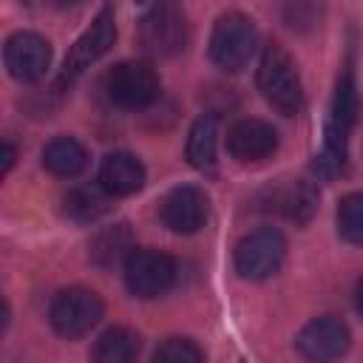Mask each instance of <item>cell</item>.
<instances>
[{"label":"cell","mask_w":363,"mask_h":363,"mask_svg":"<svg viewBox=\"0 0 363 363\" xmlns=\"http://www.w3.org/2000/svg\"><path fill=\"white\" fill-rule=\"evenodd\" d=\"M286 255V241L278 230L261 227L235 244V272L247 281L269 278Z\"/></svg>","instance_id":"cell-5"},{"label":"cell","mask_w":363,"mask_h":363,"mask_svg":"<svg viewBox=\"0 0 363 363\" xmlns=\"http://www.w3.org/2000/svg\"><path fill=\"white\" fill-rule=\"evenodd\" d=\"M105 94L116 108L139 111L159 94V77L147 62H119L105 77Z\"/></svg>","instance_id":"cell-7"},{"label":"cell","mask_w":363,"mask_h":363,"mask_svg":"<svg viewBox=\"0 0 363 363\" xmlns=\"http://www.w3.org/2000/svg\"><path fill=\"white\" fill-rule=\"evenodd\" d=\"M201 349L190 337H167L153 352L150 363H201Z\"/></svg>","instance_id":"cell-22"},{"label":"cell","mask_w":363,"mask_h":363,"mask_svg":"<svg viewBox=\"0 0 363 363\" xmlns=\"http://www.w3.org/2000/svg\"><path fill=\"white\" fill-rule=\"evenodd\" d=\"M108 199L111 193L102 184H77L65 193V216L74 221H96L99 216L108 213Z\"/></svg>","instance_id":"cell-18"},{"label":"cell","mask_w":363,"mask_h":363,"mask_svg":"<svg viewBox=\"0 0 363 363\" xmlns=\"http://www.w3.org/2000/svg\"><path fill=\"white\" fill-rule=\"evenodd\" d=\"M258 43L255 26L241 11H227L216 20L213 37H210V57L224 71H238L247 65Z\"/></svg>","instance_id":"cell-2"},{"label":"cell","mask_w":363,"mask_h":363,"mask_svg":"<svg viewBox=\"0 0 363 363\" xmlns=\"http://www.w3.org/2000/svg\"><path fill=\"white\" fill-rule=\"evenodd\" d=\"M11 164H14V145L11 142H3V167H0V173H9Z\"/></svg>","instance_id":"cell-23"},{"label":"cell","mask_w":363,"mask_h":363,"mask_svg":"<svg viewBox=\"0 0 363 363\" xmlns=\"http://www.w3.org/2000/svg\"><path fill=\"white\" fill-rule=\"evenodd\" d=\"M354 111H357L354 74H352V68H346L335 85V96H332V108H329V125H326V147L320 156V164L329 170L340 167L346 159V139H349V130L354 125Z\"/></svg>","instance_id":"cell-4"},{"label":"cell","mask_w":363,"mask_h":363,"mask_svg":"<svg viewBox=\"0 0 363 363\" xmlns=\"http://www.w3.org/2000/svg\"><path fill=\"white\" fill-rule=\"evenodd\" d=\"M116 40V23H113V11L102 9L91 26L77 37V43L71 45V51L65 54L62 71H60V82H74L91 62H96Z\"/></svg>","instance_id":"cell-10"},{"label":"cell","mask_w":363,"mask_h":363,"mask_svg":"<svg viewBox=\"0 0 363 363\" xmlns=\"http://www.w3.org/2000/svg\"><path fill=\"white\" fill-rule=\"evenodd\" d=\"M136 357H139V335L128 326L105 329L91 349V363H136Z\"/></svg>","instance_id":"cell-16"},{"label":"cell","mask_w":363,"mask_h":363,"mask_svg":"<svg viewBox=\"0 0 363 363\" xmlns=\"http://www.w3.org/2000/svg\"><path fill=\"white\" fill-rule=\"evenodd\" d=\"M176 281V261L159 250H133L125 261V286L136 298H159Z\"/></svg>","instance_id":"cell-8"},{"label":"cell","mask_w":363,"mask_h":363,"mask_svg":"<svg viewBox=\"0 0 363 363\" xmlns=\"http://www.w3.org/2000/svg\"><path fill=\"white\" fill-rule=\"evenodd\" d=\"M349 343H352L349 326L332 315L309 320L295 337L298 354L309 363H332L349 352Z\"/></svg>","instance_id":"cell-9"},{"label":"cell","mask_w":363,"mask_h":363,"mask_svg":"<svg viewBox=\"0 0 363 363\" xmlns=\"http://www.w3.org/2000/svg\"><path fill=\"white\" fill-rule=\"evenodd\" d=\"M207 216H210L207 193L196 184H179L162 199V221L173 233L190 235L204 227Z\"/></svg>","instance_id":"cell-12"},{"label":"cell","mask_w":363,"mask_h":363,"mask_svg":"<svg viewBox=\"0 0 363 363\" xmlns=\"http://www.w3.org/2000/svg\"><path fill=\"white\" fill-rule=\"evenodd\" d=\"M48 318H51V326L62 337H82L85 332H91L99 323L102 301H99V295L94 289L68 286V289L57 292V298L51 301Z\"/></svg>","instance_id":"cell-6"},{"label":"cell","mask_w":363,"mask_h":363,"mask_svg":"<svg viewBox=\"0 0 363 363\" xmlns=\"http://www.w3.org/2000/svg\"><path fill=\"white\" fill-rule=\"evenodd\" d=\"M216 150H218V122H216V116L204 113L193 122L184 153H187V162L196 170L213 173L216 170Z\"/></svg>","instance_id":"cell-15"},{"label":"cell","mask_w":363,"mask_h":363,"mask_svg":"<svg viewBox=\"0 0 363 363\" xmlns=\"http://www.w3.org/2000/svg\"><path fill=\"white\" fill-rule=\"evenodd\" d=\"M136 247H130V233H128V224H116L111 230H102L94 244H91V258L99 264V267H113L119 261H128V255L133 252Z\"/></svg>","instance_id":"cell-19"},{"label":"cell","mask_w":363,"mask_h":363,"mask_svg":"<svg viewBox=\"0 0 363 363\" xmlns=\"http://www.w3.org/2000/svg\"><path fill=\"white\" fill-rule=\"evenodd\" d=\"M139 45L150 57H173L187 45V17L173 3H159L139 20Z\"/></svg>","instance_id":"cell-3"},{"label":"cell","mask_w":363,"mask_h":363,"mask_svg":"<svg viewBox=\"0 0 363 363\" xmlns=\"http://www.w3.org/2000/svg\"><path fill=\"white\" fill-rule=\"evenodd\" d=\"M258 88L264 99L284 116H295L303 108V88L289 51L278 43H269L258 62Z\"/></svg>","instance_id":"cell-1"},{"label":"cell","mask_w":363,"mask_h":363,"mask_svg":"<svg viewBox=\"0 0 363 363\" xmlns=\"http://www.w3.org/2000/svg\"><path fill=\"white\" fill-rule=\"evenodd\" d=\"M337 233L349 244H363V193H349L337 204Z\"/></svg>","instance_id":"cell-21"},{"label":"cell","mask_w":363,"mask_h":363,"mask_svg":"<svg viewBox=\"0 0 363 363\" xmlns=\"http://www.w3.org/2000/svg\"><path fill=\"white\" fill-rule=\"evenodd\" d=\"M43 164L45 170H51L54 176H62V179H71L77 173L85 170L88 164V153L85 147L74 139V136H54L45 150H43Z\"/></svg>","instance_id":"cell-17"},{"label":"cell","mask_w":363,"mask_h":363,"mask_svg":"<svg viewBox=\"0 0 363 363\" xmlns=\"http://www.w3.org/2000/svg\"><path fill=\"white\" fill-rule=\"evenodd\" d=\"M315 207H318V190L309 182H295L278 193V210L295 224H306Z\"/></svg>","instance_id":"cell-20"},{"label":"cell","mask_w":363,"mask_h":363,"mask_svg":"<svg viewBox=\"0 0 363 363\" xmlns=\"http://www.w3.org/2000/svg\"><path fill=\"white\" fill-rule=\"evenodd\" d=\"M3 60L17 82H37L51 65V45L34 31H17L6 40Z\"/></svg>","instance_id":"cell-11"},{"label":"cell","mask_w":363,"mask_h":363,"mask_svg":"<svg viewBox=\"0 0 363 363\" xmlns=\"http://www.w3.org/2000/svg\"><path fill=\"white\" fill-rule=\"evenodd\" d=\"M354 306H357V312L363 315V278L357 281V289H354Z\"/></svg>","instance_id":"cell-24"},{"label":"cell","mask_w":363,"mask_h":363,"mask_svg":"<svg viewBox=\"0 0 363 363\" xmlns=\"http://www.w3.org/2000/svg\"><path fill=\"white\" fill-rule=\"evenodd\" d=\"M99 184L111 196H130L145 184V167L133 153H108L99 164Z\"/></svg>","instance_id":"cell-14"},{"label":"cell","mask_w":363,"mask_h":363,"mask_svg":"<svg viewBox=\"0 0 363 363\" xmlns=\"http://www.w3.org/2000/svg\"><path fill=\"white\" fill-rule=\"evenodd\" d=\"M275 147H278V133L264 119H238L227 130V150L238 162L267 159Z\"/></svg>","instance_id":"cell-13"}]
</instances>
